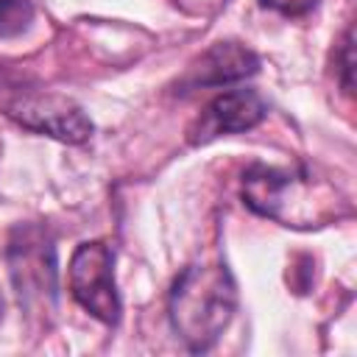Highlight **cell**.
<instances>
[{"label": "cell", "instance_id": "1", "mask_svg": "<svg viewBox=\"0 0 357 357\" xmlns=\"http://www.w3.org/2000/svg\"><path fill=\"white\" fill-rule=\"evenodd\" d=\"M237 310V284L223 262L190 265L173 282L167 315L173 332L190 351H206L218 343Z\"/></svg>", "mask_w": 357, "mask_h": 357}, {"label": "cell", "instance_id": "2", "mask_svg": "<svg viewBox=\"0 0 357 357\" xmlns=\"http://www.w3.org/2000/svg\"><path fill=\"white\" fill-rule=\"evenodd\" d=\"M240 195L251 212L293 229L318 226L329 204V201H315L312 178L307 173L287 167H268V165H251L243 173Z\"/></svg>", "mask_w": 357, "mask_h": 357}, {"label": "cell", "instance_id": "3", "mask_svg": "<svg viewBox=\"0 0 357 357\" xmlns=\"http://www.w3.org/2000/svg\"><path fill=\"white\" fill-rule=\"evenodd\" d=\"M8 273L25 307H50L56 301V254L45 229H14L8 243Z\"/></svg>", "mask_w": 357, "mask_h": 357}, {"label": "cell", "instance_id": "4", "mask_svg": "<svg viewBox=\"0 0 357 357\" xmlns=\"http://www.w3.org/2000/svg\"><path fill=\"white\" fill-rule=\"evenodd\" d=\"M70 293L98 321H120V293L114 284V254L106 243H81L70 257Z\"/></svg>", "mask_w": 357, "mask_h": 357}, {"label": "cell", "instance_id": "5", "mask_svg": "<svg viewBox=\"0 0 357 357\" xmlns=\"http://www.w3.org/2000/svg\"><path fill=\"white\" fill-rule=\"evenodd\" d=\"M6 114L14 123H20L22 128L53 137V139L67 142V145H81L95 131L89 114L73 98H64L56 92L20 95L6 106Z\"/></svg>", "mask_w": 357, "mask_h": 357}, {"label": "cell", "instance_id": "6", "mask_svg": "<svg viewBox=\"0 0 357 357\" xmlns=\"http://www.w3.org/2000/svg\"><path fill=\"white\" fill-rule=\"evenodd\" d=\"M268 114V103L262 100V95L257 89H229L215 95L201 120H198V131H192L195 142L201 139H212L218 134H240L248 131L254 126H259Z\"/></svg>", "mask_w": 357, "mask_h": 357}, {"label": "cell", "instance_id": "7", "mask_svg": "<svg viewBox=\"0 0 357 357\" xmlns=\"http://www.w3.org/2000/svg\"><path fill=\"white\" fill-rule=\"evenodd\" d=\"M259 70V59L254 50L237 42H218L212 45L181 78L184 86H223L243 81Z\"/></svg>", "mask_w": 357, "mask_h": 357}, {"label": "cell", "instance_id": "8", "mask_svg": "<svg viewBox=\"0 0 357 357\" xmlns=\"http://www.w3.org/2000/svg\"><path fill=\"white\" fill-rule=\"evenodd\" d=\"M33 20L31 0H0V39L20 36Z\"/></svg>", "mask_w": 357, "mask_h": 357}, {"label": "cell", "instance_id": "9", "mask_svg": "<svg viewBox=\"0 0 357 357\" xmlns=\"http://www.w3.org/2000/svg\"><path fill=\"white\" fill-rule=\"evenodd\" d=\"M265 8H271V11H279V14H284V17H298V14H307V11H312L321 0H259Z\"/></svg>", "mask_w": 357, "mask_h": 357}, {"label": "cell", "instance_id": "10", "mask_svg": "<svg viewBox=\"0 0 357 357\" xmlns=\"http://www.w3.org/2000/svg\"><path fill=\"white\" fill-rule=\"evenodd\" d=\"M340 84H343V92L346 95H351L354 92V84H351V70H354V59H351V28L346 31V36H343V42H340Z\"/></svg>", "mask_w": 357, "mask_h": 357}, {"label": "cell", "instance_id": "11", "mask_svg": "<svg viewBox=\"0 0 357 357\" xmlns=\"http://www.w3.org/2000/svg\"><path fill=\"white\" fill-rule=\"evenodd\" d=\"M0 318H3V298H0Z\"/></svg>", "mask_w": 357, "mask_h": 357}]
</instances>
